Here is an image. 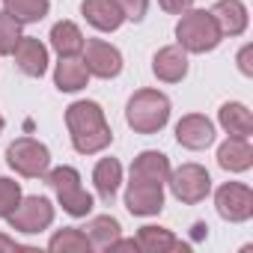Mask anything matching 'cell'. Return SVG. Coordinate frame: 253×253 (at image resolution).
<instances>
[{"label":"cell","mask_w":253,"mask_h":253,"mask_svg":"<svg viewBox=\"0 0 253 253\" xmlns=\"http://www.w3.org/2000/svg\"><path fill=\"white\" fill-rule=\"evenodd\" d=\"M66 128H69L75 152H81V155H95L113 143V131L104 119V110L95 101L69 104L66 107Z\"/></svg>","instance_id":"1"},{"label":"cell","mask_w":253,"mask_h":253,"mask_svg":"<svg viewBox=\"0 0 253 253\" xmlns=\"http://www.w3.org/2000/svg\"><path fill=\"white\" fill-rule=\"evenodd\" d=\"M125 122L137 134H158L170 122V98L158 89H137L125 104Z\"/></svg>","instance_id":"2"},{"label":"cell","mask_w":253,"mask_h":253,"mask_svg":"<svg viewBox=\"0 0 253 253\" xmlns=\"http://www.w3.org/2000/svg\"><path fill=\"white\" fill-rule=\"evenodd\" d=\"M220 30L211 18V12L206 9H188L182 12L179 24H176V45L185 48L188 54H209L220 45Z\"/></svg>","instance_id":"3"},{"label":"cell","mask_w":253,"mask_h":253,"mask_svg":"<svg viewBox=\"0 0 253 253\" xmlns=\"http://www.w3.org/2000/svg\"><path fill=\"white\" fill-rule=\"evenodd\" d=\"M45 179H48V185L54 188L57 203L63 206L66 214H72V217H86V214L92 211V197H89L86 188L81 185V173H78L75 167H69V164L54 167V170L45 173Z\"/></svg>","instance_id":"4"},{"label":"cell","mask_w":253,"mask_h":253,"mask_svg":"<svg viewBox=\"0 0 253 253\" xmlns=\"http://www.w3.org/2000/svg\"><path fill=\"white\" fill-rule=\"evenodd\" d=\"M6 164L24 179H45V173L51 170V152L33 137H18L6 149Z\"/></svg>","instance_id":"5"},{"label":"cell","mask_w":253,"mask_h":253,"mask_svg":"<svg viewBox=\"0 0 253 253\" xmlns=\"http://www.w3.org/2000/svg\"><path fill=\"white\" fill-rule=\"evenodd\" d=\"M167 185H170L173 197H176L179 203H188V206L203 203V200L211 194V176H209V170L200 167V164H182V167L170 170Z\"/></svg>","instance_id":"6"},{"label":"cell","mask_w":253,"mask_h":253,"mask_svg":"<svg viewBox=\"0 0 253 253\" xmlns=\"http://www.w3.org/2000/svg\"><path fill=\"white\" fill-rule=\"evenodd\" d=\"M9 226L15 232H27V235H36V232H45L51 223H54V206L48 197H21V203L15 206V211L6 217Z\"/></svg>","instance_id":"7"},{"label":"cell","mask_w":253,"mask_h":253,"mask_svg":"<svg viewBox=\"0 0 253 253\" xmlns=\"http://www.w3.org/2000/svg\"><path fill=\"white\" fill-rule=\"evenodd\" d=\"M214 209L229 223H244L253 217V191L241 182H223L214 191Z\"/></svg>","instance_id":"8"},{"label":"cell","mask_w":253,"mask_h":253,"mask_svg":"<svg viewBox=\"0 0 253 253\" xmlns=\"http://www.w3.org/2000/svg\"><path fill=\"white\" fill-rule=\"evenodd\" d=\"M125 209H128L131 214H137V217L161 214V209H164V185L131 176L128 188H125Z\"/></svg>","instance_id":"9"},{"label":"cell","mask_w":253,"mask_h":253,"mask_svg":"<svg viewBox=\"0 0 253 253\" xmlns=\"http://www.w3.org/2000/svg\"><path fill=\"white\" fill-rule=\"evenodd\" d=\"M81 54H84L81 60H84L89 78L110 81V78H116V75L122 72V54H119V48H113V45L104 42V39H89V42H84V51H81Z\"/></svg>","instance_id":"10"},{"label":"cell","mask_w":253,"mask_h":253,"mask_svg":"<svg viewBox=\"0 0 253 253\" xmlns=\"http://www.w3.org/2000/svg\"><path fill=\"white\" fill-rule=\"evenodd\" d=\"M176 140H179V146H185L191 152L209 149L214 143V122L203 113H188L176 122Z\"/></svg>","instance_id":"11"},{"label":"cell","mask_w":253,"mask_h":253,"mask_svg":"<svg viewBox=\"0 0 253 253\" xmlns=\"http://www.w3.org/2000/svg\"><path fill=\"white\" fill-rule=\"evenodd\" d=\"M12 57H15V66L27 78H42L48 72V48L36 36H21L18 45L12 48Z\"/></svg>","instance_id":"12"},{"label":"cell","mask_w":253,"mask_h":253,"mask_svg":"<svg viewBox=\"0 0 253 253\" xmlns=\"http://www.w3.org/2000/svg\"><path fill=\"white\" fill-rule=\"evenodd\" d=\"M152 72H155V78L164 81V84H179V81H185V75H188V51L179 48V45H167V48L155 51V57H152Z\"/></svg>","instance_id":"13"},{"label":"cell","mask_w":253,"mask_h":253,"mask_svg":"<svg viewBox=\"0 0 253 253\" xmlns=\"http://www.w3.org/2000/svg\"><path fill=\"white\" fill-rule=\"evenodd\" d=\"M220 36H241L250 24V15H247V6L241 0H217V3L209 9Z\"/></svg>","instance_id":"14"},{"label":"cell","mask_w":253,"mask_h":253,"mask_svg":"<svg viewBox=\"0 0 253 253\" xmlns=\"http://www.w3.org/2000/svg\"><path fill=\"white\" fill-rule=\"evenodd\" d=\"M81 12H84L86 24L95 27V30H101V33H113L125 21V15L119 12V6L113 3V0H84Z\"/></svg>","instance_id":"15"},{"label":"cell","mask_w":253,"mask_h":253,"mask_svg":"<svg viewBox=\"0 0 253 253\" xmlns=\"http://www.w3.org/2000/svg\"><path fill=\"white\" fill-rule=\"evenodd\" d=\"M217 164L226 173H244L253 167V146L250 137H229L226 143H220L217 149Z\"/></svg>","instance_id":"16"},{"label":"cell","mask_w":253,"mask_h":253,"mask_svg":"<svg viewBox=\"0 0 253 253\" xmlns=\"http://www.w3.org/2000/svg\"><path fill=\"white\" fill-rule=\"evenodd\" d=\"M217 122L229 137H250L253 134V113L241 101H226L217 110Z\"/></svg>","instance_id":"17"},{"label":"cell","mask_w":253,"mask_h":253,"mask_svg":"<svg viewBox=\"0 0 253 253\" xmlns=\"http://www.w3.org/2000/svg\"><path fill=\"white\" fill-rule=\"evenodd\" d=\"M54 84L60 92H78L89 84V72L84 66L81 57H60L57 69H54Z\"/></svg>","instance_id":"18"},{"label":"cell","mask_w":253,"mask_h":253,"mask_svg":"<svg viewBox=\"0 0 253 253\" xmlns=\"http://www.w3.org/2000/svg\"><path fill=\"white\" fill-rule=\"evenodd\" d=\"M131 176H134V179H149V182H161V185H167V179H170V161H167L164 152L146 149V152H140V155L134 158V164H131Z\"/></svg>","instance_id":"19"},{"label":"cell","mask_w":253,"mask_h":253,"mask_svg":"<svg viewBox=\"0 0 253 253\" xmlns=\"http://www.w3.org/2000/svg\"><path fill=\"white\" fill-rule=\"evenodd\" d=\"M119 182H122V164L116 158H101L92 170V185H95V194L101 197V203H113Z\"/></svg>","instance_id":"20"},{"label":"cell","mask_w":253,"mask_h":253,"mask_svg":"<svg viewBox=\"0 0 253 253\" xmlns=\"http://www.w3.org/2000/svg\"><path fill=\"white\" fill-rule=\"evenodd\" d=\"M84 33L75 21H57L51 27V48L60 54V57H81L84 51Z\"/></svg>","instance_id":"21"},{"label":"cell","mask_w":253,"mask_h":253,"mask_svg":"<svg viewBox=\"0 0 253 253\" xmlns=\"http://www.w3.org/2000/svg\"><path fill=\"white\" fill-rule=\"evenodd\" d=\"M3 12L12 21H18L21 27L24 24H39L51 12V0H3Z\"/></svg>","instance_id":"22"},{"label":"cell","mask_w":253,"mask_h":253,"mask_svg":"<svg viewBox=\"0 0 253 253\" xmlns=\"http://www.w3.org/2000/svg\"><path fill=\"white\" fill-rule=\"evenodd\" d=\"M84 229H86V238H89L92 250H110V244L122 235L119 220L110 217V214H98V217H92Z\"/></svg>","instance_id":"23"},{"label":"cell","mask_w":253,"mask_h":253,"mask_svg":"<svg viewBox=\"0 0 253 253\" xmlns=\"http://www.w3.org/2000/svg\"><path fill=\"white\" fill-rule=\"evenodd\" d=\"M137 247L146 253H161V250H182V241L164 226H140Z\"/></svg>","instance_id":"24"},{"label":"cell","mask_w":253,"mask_h":253,"mask_svg":"<svg viewBox=\"0 0 253 253\" xmlns=\"http://www.w3.org/2000/svg\"><path fill=\"white\" fill-rule=\"evenodd\" d=\"M48 250H54V253H89L92 244H89V238H86L84 229H78V226H66V229H60V232L51 235Z\"/></svg>","instance_id":"25"},{"label":"cell","mask_w":253,"mask_h":253,"mask_svg":"<svg viewBox=\"0 0 253 253\" xmlns=\"http://www.w3.org/2000/svg\"><path fill=\"white\" fill-rule=\"evenodd\" d=\"M18 39H21V24L12 21L3 9H0V57L12 54V48L18 45Z\"/></svg>","instance_id":"26"},{"label":"cell","mask_w":253,"mask_h":253,"mask_svg":"<svg viewBox=\"0 0 253 253\" xmlns=\"http://www.w3.org/2000/svg\"><path fill=\"white\" fill-rule=\"evenodd\" d=\"M18 203H21V185L15 179L0 176V217H9Z\"/></svg>","instance_id":"27"},{"label":"cell","mask_w":253,"mask_h":253,"mask_svg":"<svg viewBox=\"0 0 253 253\" xmlns=\"http://www.w3.org/2000/svg\"><path fill=\"white\" fill-rule=\"evenodd\" d=\"M119 6V12L125 15V21H143L146 18V9H149V0H113Z\"/></svg>","instance_id":"28"},{"label":"cell","mask_w":253,"mask_h":253,"mask_svg":"<svg viewBox=\"0 0 253 253\" xmlns=\"http://www.w3.org/2000/svg\"><path fill=\"white\" fill-rule=\"evenodd\" d=\"M235 60H238V72L244 78H253V45H244Z\"/></svg>","instance_id":"29"},{"label":"cell","mask_w":253,"mask_h":253,"mask_svg":"<svg viewBox=\"0 0 253 253\" xmlns=\"http://www.w3.org/2000/svg\"><path fill=\"white\" fill-rule=\"evenodd\" d=\"M158 6L164 12H170V15H182V12H188L194 6V0H158Z\"/></svg>","instance_id":"30"},{"label":"cell","mask_w":253,"mask_h":253,"mask_svg":"<svg viewBox=\"0 0 253 253\" xmlns=\"http://www.w3.org/2000/svg\"><path fill=\"white\" fill-rule=\"evenodd\" d=\"M21 247H24V244H18L15 238H9V235L0 232V250H6V253H9V250H21Z\"/></svg>","instance_id":"31"},{"label":"cell","mask_w":253,"mask_h":253,"mask_svg":"<svg viewBox=\"0 0 253 253\" xmlns=\"http://www.w3.org/2000/svg\"><path fill=\"white\" fill-rule=\"evenodd\" d=\"M3 125H6V122H3V116H0V134H3Z\"/></svg>","instance_id":"32"}]
</instances>
